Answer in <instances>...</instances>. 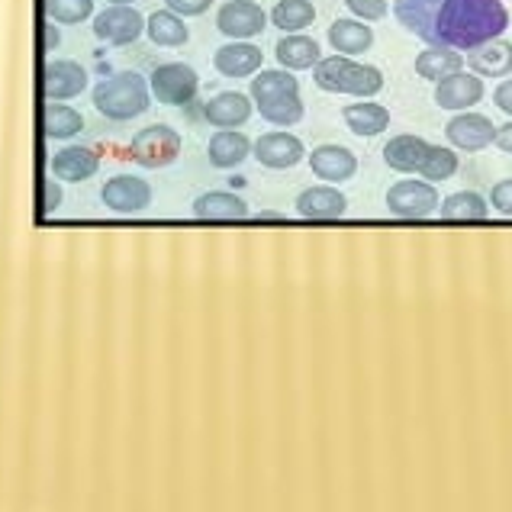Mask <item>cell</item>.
Instances as JSON below:
<instances>
[{
  "label": "cell",
  "mask_w": 512,
  "mask_h": 512,
  "mask_svg": "<svg viewBox=\"0 0 512 512\" xmlns=\"http://www.w3.org/2000/svg\"><path fill=\"white\" fill-rule=\"evenodd\" d=\"M393 13L422 42L458 52L490 42L509 29L503 0H393Z\"/></svg>",
  "instance_id": "cell-1"
},
{
  "label": "cell",
  "mask_w": 512,
  "mask_h": 512,
  "mask_svg": "<svg viewBox=\"0 0 512 512\" xmlns=\"http://www.w3.org/2000/svg\"><path fill=\"white\" fill-rule=\"evenodd\" d=\"M313 81L329 94H348L358 100H371L384 91V75L374 65H361L348 55H329L313 65Z\"/></svg>",
  "instance_id": "cell-2"
},
{
  "label": "cell",
  "mask_w": 512,
  "mask_h": 512,
  "mask_svg": "<svg viewBox=\"0 0 512 512\" xmlns=\"http://www.w3.org/2000/svg\"><path fill=\"white\" fill-rule=\"evenodd\" d=\"M149 84L136 71H120L107 81H100L94 87V107L107 116V120H136L145 110H149Z\"/></svg>",
  "instance_id": "cell-3"
},
{
  "label": "cell",
  "mask_w": 512,
  "mask_h": 512,
  "mask_svg": "<svg viewBox=\"0 0 512 512\" xmlns=\"http://www.w3.org/2000/svg\"><path fill=\"white\" fill-rule=\"evenodd\" d=\"M197 87H200V78H197L194 68L181 65V62H168V65H158L152 71L149 91L155 94L158 104L184 107V104H190V100L197 97Z\"/></svg>",
  "instance_id": "cell-4"
},
{
  "label": "cell",
  "mask_w": 512,
  "mask_h": 512,
  "mask_svg": "<svg viewBox=\"0 0 512 512\" xmlns=\"http://www.w3.org/2000/svg\"><path fill=\"white\" fill-rule=\"evenodd\" d=\"M438 190L429 181H397L387 190V210L400 219H426L438 213Z\"/></svg>",
  "instance_id": "cell-5"
},
{
  "label": "cell",
  "mask_w": 512,
  "mask_h": 512,
  "mask_svg": "<svg viewBox=\"0 0 512 512\" xmlns=\"http://www.w3.org/2000/svg\"><path fill=\"white\" fill-rule=\"evenodd\" d=\"M181 155V136L171 126H149L133 139V158L142 168H168Z\"/></svg>",
  "instance_id": "cell-6"
},
{
  "label": "cell",
  "mask_w": 512,
  "mask_h": 512,
  "mask_svg": "<svg viewBox=\"0 0 512 512\" xmlns=\"http://www.w3.org/2000/svg\"><path fill=\"white\" fill-rule=\"evenodd\" d=\"M484 100V78L474 75V71H451L442 81H435V104L442 110L461 113L471 110L474 104Z\"/></svg>",
  "instance_id": "cell-7"
},
{
  "label": "cell",
  "mask_w": 512,
  "mask_h": 512,
  "mask_svg": "<svg viewBox=\"0 0 512 512\" xmlns=\"http://www.w3.org/2000/svg\"><path fill=\"white\" fill-rule=\"evenodd\" d=\"M445 136L451 142V149H458V152H484L496 139V126L484 113L461 110L455 120L445 126Z\"/></svg>",
  "instance_id": "cell-8"
},
{
  "label": "cell",
  "mask_w": 512,
  "mask_h": 512,
  "mask_svg": "<svg viewBox=\"0 0 512 512\" xmlns=\"http://www.w3.org/2000/svg\"><path fill=\"white\" fill-rule=\"evenodd\" d=\"M142 29H145L142 13L129 4H113L94 17V36L110 42V46H129V42H136L142 36Z\"/></svg>",
  "instance_id": "cell-9"
},
{
  "label": "cell",
  "mask_w": 512,
  "mask_h": 512,
  "mask_svg": "<svg viewBox=\"0 0 512 512\" xmlns=\"http://www.w3.org/2000/svg\"><path fill=\"white\" fill-rule=\"evenodd\" d=\"M268 17L255 0H229L216 13V29L229 39H252L265 33Z\"/></svg>",
  "instance_id": "cell-10"
},
{
  "label": "cell",
  "mask_w": 512,
  "mask_h": 512,
  "mask_svg": "<svg viewBox=\"0 0 512 512\" xmlns=\"http://www.w3.org/2000/svg\"><path fill=\"white\" fill-rule=\"evenodd\" d=\"M252 152L255 158L265 168L271 171H287V168H297L303 158H306V149H303V142L297 136H290V133H265L255 145H252Z\"/></svg>",
  "instance_id": "cell-11"
},
{
  "label": "cell",
  "mask_w": 512,
  "mask_h": 512,
  "mask_svg": "<svg viewBox=\"0 0 512 512\" xmlns=\"http://www.w3.org/2000/svg\"><path fill=\"white\" fill-rule=\"evenodd\" d=\"M310 168L319 181L326 184H342L351 181L358 171V158L345 145H319V149L310 152Z\"/></svg>",
  "instance_id": "cell-12"
},
{
  "label": "cell",
  "mask_w": 512,
  "mask_h": 512,
  "mask_svg": "<svg viewBox=\"0 0 512 512\" xmlns=\"http://www.w3.org/2000/svg\"><path fill=\"white\" fill-rule=\"evenodd\" d=\"M104 203L113 213H139L152 203V187L133 178V174H120V178H110L104 184Z\"/></svg>",
  "instance_id": "cell-13"
},
{
  "label": "cell",
  "mask_w": 512,
  "mask_h": 512,
  "mask_svg": "<svg viewBox=\"0 0 512 512\" xmlns=\"http://www.w3.org/2000/svg\"><path fill=\"white\" fill-rule=\"evenodd\" d=\"M467 65H471V71L480 78L512 75V42H506L503 36L480 42V46L467 49Z\"/></svg>",
  "instance_id": "cell-14"
},
{
  "label": "cell",
  "mask_w": 512,
  "mask_h": 512,
  "mask_svg": "<svg viewBox=\"0 0 512 512\" xmlns=\"http://www.w3.org/2000/svg\"><path fill=\"white\" fill-rule=\"evenodd\" d=\"M261 62H265L261 49L252 46V42H245V39H232L229 46L216 49V58H213L216 71L223 78H252L261 68Z\"/></svg>",
  "instance_id": "cell-15"
},
{
  "label": "cell",
  "mask_w": 512,
  "mask_h": 512,
  "mask_svg": "<svg viewBox=\"0 0 512 512\" xmlns=\"http://www.w3.org/2000/svg\"><path fill=\"white\" fill-rule=\"evenodd\" d=\"M345 210H348V200L335 184L306 187L297 197V213L303 219H342Z\"/></svg>",
  "instance_id": "cell-16"
},
{
  "label": "cell",
  "mask_w": 512,
  "mask_h": 512,
  "mask_svg": "<svg viewBox=\"0 0 512 512\" xmlns=\"http://www.w3.org/2000/svg\"><path fill=\"white\" fill-rule=\"evenodd\" d=\"M87 87V75L78 62H49L46 78H42V91L49 100H71Z\"/></svg>",
  "instance_id": "cell-17"
},
{
  "label": "cell",
  "mask_w": 512,
  "mask_h": 512,
  "mask_svg": "<svg viewBox=\"0 0 512 512\" xmlns=\"http://www.w3.org/2000/svg\"><path fill=\"white\" fill-rule=\"evenodd\" d=\"M426 152H429V142L422 136L400 133L384 145V162H387V168L400 171V174H416Z\"/></svg>",
  "instance_id": "cell-18"
},
{
  "label": "cell",
  "mask_w": 512,
  "mask_h": 512,
  "mask_svg": "<svg viewBox=\"0 0 512 512\" xmlns=\"http://www.w3.org/2000/svg\"><path fill=\"white\" fill-rule=\"evenodd\" d=\"M329 46L339 55L355 58L374 46V29L364 20H335L329 26Z\"/></svg>",
  "instance_id": "cell-19"
},
{
  "label": "cell",
  "mask_w": 512,
  "mask_h": 512,
  "mask_svg": "<svg viewBox=\"0 0 512 512\" xmlns=\"http://www.w3.org/2000/svg\"><path fill=\"white\" fill-rule=\"evenodd\" d=\"M97 168L100 158L91 149H84V145H71V149H62L52 158V174L58 181H71V184L87 181L91 174H97Z\"/></svg>",
  "instance_id": "cell-20"
},
{
  "label": "cell",
  "mask_w": 512,
  "mask_h": 512,
  "mask_svg": "<svg viewBox=\"0 0 512 512\" xmlns=\"http://www.w3.org/2000/svg\"><path fill=\"white\" fill-rule=\"evenodd\" d=\"M252 116V100L242 91H223L207 104V120L216 129H236Z\"/></svg>",
  "instance_id": "cell-21"
},
{
  "label": "cell",
  "mask_w": 512,
  "mask_h": 512,
  "mask_svg": "<svg viewBox=\"0 0 512 512\" xmlns=\"http://www.w3.org/2000/svg\"><path fill=\"white\" fill-rule=\"evenodd\" d=\"M210 165L213 168H236L242 165L248 155H252V142L239 129H219L210 139Z\"/></svg>",
  "instance_id": "cell-22"
},
{
  "label": "cell",
  "mask_w": 512,
  "mask_h": 512,
  "mask_svg": "<svg viewBox=\"0 0 512 512\" xmlns=\"http://www.w3.org/2000/svg\"><path fill=\"white\" fill-rule=\"evenodd\" d=\"M342 120L355 136L371 139V136H380L390 126V110L380 107V104H371V100H361V104H348L342 110Z\"/></svg>",
  "instance_id": "cell-23"
},
{
  "label": "cell",
  "mask_w": 512,
  "mask_h": 512,
  "mask_svg": "<svg viewBox=\"0 0 512 512\" xmlns=\"http://www.w3.org/2000/svg\"><path fill=\"white\" fill-rule=\"evenodd\" d=\"M277 62H281L287 71H306L313 68L319 58H323V52H319V42L303 36V33H287L281 42H277Z\"/></svg>",
  "instance_id": "cell-24"
},
{
  "label": "cell",
  "mask_w": 512,
  "mask_h": 512,
  "mask_svg": "<svg viewBox=\"0 0 512 512\" xmlns=\"http://www.w3.org/2000/svg\"><path fill=\"white\" fill-rule=\"evenodd\" d=\"M461 68H464V55L448 46H429L416 55V75L426 81H442L445 75Z\"/></svg>",
  "instance_id": "cell-25"
},
{
  "label": "cell",
  "mask_w": 512,
  "mask_h": 512,
  "mask_svg": "<svg viewBox=\"0 0 512 512\" xmlns=\"http://www.w3.org/2000/svg\"><path fill=\"white\" fill-rule=\"evenodd\" d=\"M194 216L197 219H245L248 203L236 194H226V190H210V194H200L194 200Z\"/></svg>",
  "instance_id": "cell-26"
},
{
  "label": "cell",
  "mask_w": 512,
  "mask_h": 512,
  "mask_svg": "<svg viewBox=\"0 0 512 512\" xmlns=\"http://www.w3.org/2000/svg\"><path fill=\"white\" fill-rule=\"evenodd\" d=\"M145 33L152 36L155 46H165V49H178L190 39V29H187L184 17H178L174 10H155L149 23H145Z\"/></svg>",
  "instance_id": "cell-27"
},
{
  "label": "cell",
  "mask_w": 512,
  "mask_h": 512,
  "mask_svg": "<svg viewBox=\"0 0 512 512\" xmlns=\"http://www.w3.org/2000/svg\"><path fill=\"white\" fill-rule=\"evenodd\" d=\"M316 20V7L313 0H281L271 10V23L281 29V33H303L306 26H313Z\"/></svg>",
  "instance_id": "cell-28"
},
{
  "label": "cell",
  "mask_w": 512,
  "mask_h": 512,
  "mask_svg": "<svg viewBox=\"0 0 512 512\" xmlns=\"http://www.w3.org/2000/svg\"><path fill=\"white\" fill-rule=\"evenodd\" d=\"M438 216L442 219H487L490 203L480 197L477 190H458V194H451L438 203Z\"/></svg>",
  "instance_id": "cell-29"
},
{
  "label": "cell",
  "mask_w": 512,
  "mask_h": 512,
  "mask_svg": "<svg viewBox=\"0 0 512 512\" xmlns=\"http://www.w3.org/2000/svg\"><path fill=\"white\" fill-rule=\"evenodd\" d=\"M281 94H300V81L290 75L287 68L261 71L258 78H252V97H255V104H265V100L281 97Z\"/></svg>",
  "instance_id": "cell-30"
},
{
  "label": "cell",
  "mask_w": 512,
  "mask_h": 512,
  "mask_svg": "<svg viewBox=\"0 0 512 512\" xmlns=\"http://www.w3.org/2000/svg\"><path fill=\"white\" fill-rule=\"evenodd\" d=\"M258 113L265 116L271 126H294L303 120V100L300 94H281V97L265 100V104H258Z\"/></svg>",
  "instance_id": "cell-31"
},
{
  "label": "cell",
  "mask_w": 512,
  "mask_h": 512,
  "mask_svg": "<svg viewBox=\"0 0 512 512\" xmlns=\"http://www.w3.org/2000/svg\"><path fill=\"white\" fill-rule=\"evenodd\" d=\"M42 123H46V136L49 139H71V136H78L84 129L81 113L65 107V104H49L46 116H42Z\"/></svg>",
  "instance_id": "cell-32"
},
{
  "label": "cell",
  "mask_w": 512,
  "mask_h": 512,
  "mask_svg": "<svg viewBox=\"0 0 512 512\" xmlns=\"http://www.w3.org/2000/svg\"><path fill=\"white\" fill-rule=\"evenodd\" d=\"M455 171H458L455 149H445V145H429V152H426V158H422V165H419L422 178H426L429 184H438V181H448Z\"/></svg>",
  "instance_id": "cell-33"
},
{
  "label": "cell",
  "mask_w": 512,
  "mask_h": 512,
  "mask_svg": "<svg viewBox=\"0 0 512 512\" xmlns=\"http://www.w3.org/2000/svg\"><path fill=\"white\" fill-rule=\"evenodd\" d=\"M94 0H46V13L55 23H81L91 17Z\"/></svg>",
  "instance_id": "cell-34"
},
{
  "label": "cell",
  "mask_w": 512,
  "mask_h": 512,
  "mask_svg": "<svg viewBox=\"0 0 512 512\" xmlns=\"http://www.w3.org/2000/svg\"><path fill=\"white\" fill-rule=\"evenodd\" d=\"M351 17L355 20H364V23H377L387 17V0H345Z\"/></svg>",
  "instance_id": "cell-35"
},
{
  "label": "cell",
  "mask_w": 512,
  "mask_h": 512,
  "mask_svg": "<svg viewBox=\"0 0 512 512\" xmlns=\"http://www.w3.org/2000/svg\"><path fill=\"white\" fill-rule=\"evenodd\" d=\"M490 207L503 216H512V178L506 181H496L490 190Z\"/></svg>",
  "instance_id": "cell-36"
},
{
  "label": "cell",
  "mask_w": 512,
  "mask_h": 512,
  "mask_svg": "<svg viewBox=\"0 0 512 512\" xmlns=\"http://www.w3.org/2000/svg\"><path fill=\"white\" fill-rule=\"evenodd\" d=\"M168 10H174L178 17H200V13H207L213 0H165Z\"/></svg>",
  "instance_id": "cell-37"
},
{
  "label": "cell",
  "mask_w": 512,
  "mask_h": 512,
  "mask_svg": "<svg viewBox=\"0 0 512 512\" xmlns=\"http://www.w3.org/2000/svg\"><path fill=\"white\" fill-rule=\"evenodd\" d=\"M493 104L500 107L503 113H509V116H512V78L500 81V87H496V91H493Z\"/></svg>",
  "instance_id": "cell-38"
},
{
  "label": "cell",
  "mask_w": 512,
  "mask_h": 512,
  "mask_svg": "<svg viewBox=\"0 0 512 512\" xmlns=\"http://www.w3.org/2000/svg\"><path fill=\"white\" fill-rule=\"evenodd\" d=\"M493 145H500V149H503L506 155H512V120H509L506 126H496V139H493Z\"/></svg>",
  "instance_id": "cell-39"
},
{
  "label": "cell",
  "mask_w": 512,
  "mask_h": 512,
  "mask_svg": "<svg viewBox=\"0 0 512 512\" xmlns=\"http://www.w3.org/2000/svg\"><path fill=\"white\" fill-rule=\"evenodd\" d=\"M58 200H62V194H58V190H55V184H49V210L55 207Z\"/></svg>",
  "instance_id": "cell-40"
},
{
  "label": "cell",
  "mask_w": 512,
  "mask_h": 512,
  "mask_svg": "<svg viewBox=\"0 0 512 512\" xmlns=\"http://www.w3.org/2000/svg\"><path fill=\"white\" fill-rule=\"evenodd\" d=\"M110 4H133V0H110Z\"/></svg>",
  "instance_id": "cell-41"
}]
</instances>
